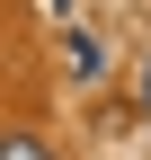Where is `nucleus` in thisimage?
Instances as JSON below:
<instances>
[{"instance_id": "f257e3e1", "label": "nucleus", "mask_w": 151, "mask_h": 160, "mask_svg": "<svg viewBox=\"0 0 151 160\" xmlns=\"http://www.w3.org/2000/svg\"><path fill=\"white\" fill-rule=\"evenodd\" d=\"M0 160H62V151L36 142V133H0Z\"/></svg>"}, {"instance_id": "f03ea898", "label": "nucleus", "mask_w": 151, "mask_h": 160, "mask_svg": "<svg viewBox=\"0 0 151 160\" xmlns=\"http://www.w3.org/2000/svg\"><path fill=\"white\" fill-rule=\"evenodd\" d=\"M142 98H151V62H142Z\"/></svg>"}]
</instances>
